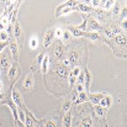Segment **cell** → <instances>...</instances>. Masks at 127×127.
<instances>
[{"mask_svg": "<svg viewBox=\"0 0 127 127\" xmlns=\"http://www.w3.org/2000/svg\"><path fill=\"white\" fill-rule=\"evenodd\" d=\"M54 40V30H48L46 33H44V38H43V47L47 48L51 43L53 42Z\"/></svg>", "mask_w": 127, "mask_h": 127, "instance_id": "obj_1", "label": "cell"}, {"mask_svg": "<svg viewBox=\"0 0 127 127\" xmlns=\"http://www.w3.org/2000/svg\"><path fill=\"white\" fill-rule=\"evenodd\" d=\"M105 95L104 94H90L89 96H88V100H90L93 104H95V105H99V102H100V100L104 97Z\"/></svg>", "mask_w": 127, "mask_h": 127, "instance_id": "obj_2", "label": "cell"}, {"mask_svg": "<svg viewBox=\"0 0 127 127\" xmlns=\"http://www.w3.org/2000/svg\"><path fill=\"white\" fill-rule=\"evenodd\" d=\"M54 53H56V57L57 58H61L64 53V47L61 42H56L54 44Z\"/></svg>", "mask_w": 127, "mask_h": 127, "instance_id": "obj_3", "label": "cell"}, {"mask_svg": "<svg viewBox=\"0 0 127 127\" xmlns=\"http://www.w3.org/2000/svg\"><path fill=\"white\" fill-rule=\"evenodd\" d=\"M111 102H112L111 97H110V96H107V95H105V96L100 100L99 105H100L101 107H104V109H107V107H110V106H111Z\"/></svg>", "mask_w": 127, "mask_h": 127, "instance_id": "obj_4", "label": "cell"}, {"mask_svg": "<svg viewBox=\"0 0 127 127\" xmlns=\"http://www.w3.org/2000/svg\"><path fill=\"white\" fill-rule=\"evenodd\" d=\"M9 63H10V61H9V56L4 52L2 56L0 57V67H1L2 69H6V68L9 67Z\"/></svg>", "mask_w": 127, "mask_h": 127, "instance_id": "obj_5", "label": "cell"}, {"mask_svg": "<svg viewBox=\"0 0 127 127\" xmlns=\"http://www.w3.org/2000/svg\"><path fill=\"white\" fill-rule=\"evenodd\" d=\"M12 101H14V104H15V105H17V106H21V105H22L21 95H20V93H19V91H16V90H14V91H12Z\"/></svg>", "mask_w": 127, "mask_h": 127, "instance_id": "obj_6", "label": "cell"}, {"mask_svg": "<svg viewBox=\"0 0 127 127\" xmlns=\"http://www.w3.org/2000/svg\"><path fill=\"white\" fill-rule=\"evenodd\" d=\"M56 72H57V74H58L61 78H65V77L68 75V70H67V68H65L64 65H58V67L56 68Z\"/></svg>", "mask_w": 127, "mask_h": 127, "instance_id": "obj_7", "label": "cell"}, {"mask_svg": "<svg viewBox=\"0 0 127 127\" xmlns=\"http://www.w3.org/2000/svg\"><path fill=\"white\" fill-rule=\"evenodd\" d=\"M115 42L117 43V44H120V46H125L126 44V35L125 33H120V35H117L116 37H115Z\"/></svg>", "mask_w": 127, "mask_h": 127, "instance_id": "obj_8", "label": "cell"}, {"mask_svg": "<svg viewBox=\"0 0 127 127\" xmlns=\"http://www.w3.org/2000/svg\"><path fill=\"white\" fill-rule=\"evenodd\" d=\"M84 83H85V89H86V91H89V86H90V80H91V75H90V73L86 70L84 74Z\"/></svg>", "mask_w": 127, "mask_h": 127, "instance_id": "obj_9", "label": "cell"}, {"mask_svg": "<svg viewBox=\"0 0 127 127\" xmlns=\"http://www.w3.org/2000/svg\"><path fill=\"white\" fill-rule=\"evenodd\" d=\"M41 64H42V72L46 73L47 69H48V64H49V57H48V56H44V57H43V61Z\"/></svg>", "mask_w": 127, "mask_h": 127, "instance_id": "obj_10", "label": "cell"}, {"mask_svg": "<svg viewBox=\"0 0 127 127\" xmlns=\"http://www.w3.org/2000/svg\"><path fill=\"white\" fill-rule=\"evenodd\" d=\"M70 122H72V115L69 112H67V115L63 119V126L64 127H70Z\"/></svg>", "mask_w": 127, "mask_h": 127, "instance_id": "obj_11", "label": "cell"}, {"mask_svg": "<svg viewBox=\"0 0 127 127\" xmlns=\"http://www.w3.org/2000/svg\"><path fill=\"white\" fill-rule=\"evenodd\" d=\"M70 33H72V36H75V37H80V36H84V31H82V30H78V29H70V31H69Z\"/></svg>", "mask_w": 127, "mask_h": 127, "instance_id": "obj_12", "label": "cell"}, {"mask_svg": "<svg viewBox=\"0 0 127 127\" xmlns=\"http://www.w3.org/2000/svg\"><path fill=\"white\" fill-rule=\"evenodd\" d=\"M84 36L86 38L91 40V41H96V40L99 38V35H97L96 32H86V33H84Z\"/></svg>", "mask_w": 127, "mask_h": 127, "instance_id": "obj_13", "label": "cell"}, {"mask_svg": "<svg viewBox=\"0 0 127 127\" xmlns=\"http://www.w3.org/2000/svg\"><path fill=\"white\" fill-rule=\"evenodd\" d=\"M68 58V61H69V63H77V61H78V53L77 52H72L70 54H69V57H67Z\"/></svg>", "mask_w": 127, "mask_h": 127, "instance_id": "obj_14", "label": "cell"}, {"mask_svg": "<svg viewBox=\"0 0 127 127\" xmlns=\"http://www.w3.org/2000/svg\"><path fill=\"white\" fill-rule=\"evenodd\" d=\"M90 29H91V30H94V31H97V30H100V29H101V26L97 24V21H96V20H94V19H93V20H90Z\"/></svg>", "mask_w": 127, "mask_h": 127, "instance_id": "obj_15", "label": "cell"}, {"mask_svg": "<svg viewBox=\"0 0 127 127\" xmlns=\"http://www.w3.org/2000/svg\"><path fill=\"white\" fill-rule=\"evenodd\" d=\"M17 121H20L22 124H25V121H26V116L22 110H17Z\"/></svg>", "mask_w": 127, "mask_h": 127, "instance_id": "obj_16", "label": "cell"}, {"mask_svg": "<svg viewBox=\"0 0 127 127\" xmlns=\"http://www.w3.org/2000/svg\"><path fill=\"white\" fill-rule=\"evenodd\" d=\"M33 84V78H32V74H30L27 78H26V80H25V83H24V86L25 88H31Z\"/></svg>", "mask_w": 127, "mask_h": 127, "instance_id": "obj_17", "label": "cell"}, {"mask_svg": "<svg viewBox=\"0 0 127 127\" xmlns=\"http://www.w3.org/2000/svg\"><path fill=\"white\" fill-rule=\"evenodd\" d=\"M10 51H11L14 57H17V44H16V42L10 43Z\"/></svg>", "mask_w": 127, "mask_h": 127, "instance_id": "obj_18", "label": "cell"}, {"mask_svg": "<svg viewBox=\"0 0 127 127\" xmlns=\"http://www.w3.org/2000/svg\"><path fill=\"white\" fill-rule=\"evenodd\" d=\"M5 41H9V33L5 30H2L0 31V42H5Z\"/></svg>", "mask_w": 127, "mask_h": 127, "instance_id": "obj_19", "label": "cell"}, {"mask_svg": "<svg viewBox=\"0 0 127 127\" xmlns=\"http://www.w3.org/2000/svg\"><path fill=\"white\" fill-rule=\"evenodd\" d=\"M93 124H91V119L90 117H86L83 120V124H82V127H91Z\"/></svg>", "mask_w": 127, "mask_h": 127, "instance_id": "obj_20", "label": "cell"}, {"mask_svg": "<svg viewBox=\"0 0 127 127\" xmlns=\"http://www.w3.org/2000/svg\"><path fill=\"white\" fill-rule=\"evenodd\" d=\"M95 111H96V114H97L99 116H104V114H105L104 107H101L100 105H96V106H95Z\"/></svg>", "mask_w": 127, "mask_h": 127, "instance_id": "obj_21", "label": "cell"}, {"mask_svg": "<svg viewBox=\"0 0 127 127\" xmlns=\"http://www.w3.org/2000/svg\"><path fill=\"white\" fill-rule=\"evenodd\" d=\"M86 100H88V95H86V93H85V91L79 93V100H78V104L82 102V101H86Z\"/></svg>", "mask_w": 127, "mask_h": 127, "instance_id": "obj_22", "label": "cell"}, {"mask_svg": "<svg viewBox=\"0 0 127 127\" xmlns=\"http://www.w3.org/2000/svg\"><path fill=\"white\" fill-rule=\"evenodd\" d=\"M79 10L80 11H84V12H89L91 9H90V6H88L85 4H79Z\"/></svg>", "mask_w": 127, "mask_h": 127, "instance_id": "obj_23", "label": "cell"}, {"mask_svg": "<svg viewBox=\"0 0 127 127\" xmlns=\"http://www.w3.org/2000/svg\"><path fill=\"white\" fill-rule=\"evenodd\" d=\"M37 46H38L37 38H36V37H32V38L30 40V47H31V48H37Z\"/></svg>", "mask_w": 127, "mask_h": 127, "instance_id": "obj_24", "label": "cell"}, {"mask_svg": "<svg viewBox=\"0 0 127 127\" xmlns=\"http://www.w3.org/2000/svg\"><path fill=\"white\" fill-rule=\"evenodd\" d=\"M75 82H77V77L70 72V73H69V84H70V86H73Z\"/></svg>", "mask_w": 127, "mask_h": 127, "instance_id": "obj_25", "label": "cell"}, {"mask_svg": "<svg viewBox=\"0 0 127 127\" xmlns=\"http://www.w3.org/2000/svg\"><path fill=\"white\" fill-rule=\"evenodd\" d=\"M62 37L64 38V41H69V40L72 38V33H70L69 31H64L63 35H62Z\"/></svg>", "mask_w": 127, "mask_h": 127, "instance_id": "obj_26", "label": "cell"}, {"mask_svg": "<svg viewBox=\"0 0 127 127\" xmlns=\"http://www.w3.org/2000/svg\"><path fill=\"white\" fill-rule=\"evenodd\" d=\"M15 73H16V67H15V65H12V67L10 68V70H9V78H10V79H12V78H14V75H15Z\"/></svg>", "mask_w": 127, "mask_h": 127, "instance_id": "obj_27", "label": "cell"}, {"mask_svg": "<svg viewBox=\"0 0 127 127\" xmlns=\"http://www.w3.org/2000/svg\"><path fill=\"white\" fill-rule=\"evenodd\" d=\"M84 73H80L79 75H78V78H77V82H78V84H83L84 85Z\"/></svg>", "mask_w": 127, "mask_h": 127, "instance_id": "obj_28", "label": "cell"}, {"mask_svg": "<svg viewBox=\"0 0 127 127\" xmlns=\"http://www.w3.org/2000/svg\"><path fill=\"white\" fill-rule=\"evenodd\" d=\"M69 109H70V101H65V102L63 104V111H64V112H68Z\"/></svg>", "mask_w": 127, "mask_h": 127, "instance_id": "obj_29", "label": "cell"}, {"mask_svg": "<svg viewBox=\"0 0 127 127\" xmlns=\"http://www.w3.org/2000/svg\"><path fill=\"white\" fill-rule=\"evenodd\" d=\"M115 7H114V15H117L119 11H120V4L119 2H114Z\"/></svg>", "mask_w": 127, "mask_h": 127, "instance_id": "obj_30", "label": "cell"}, {"mask_svg": "<svg viewBox=\"0 0 127 127\" xmlns=\"http://www.w3.org/2000/svg\"><path fill=\"white\" fill-rule=\"evenodd\" d=\"M20 33H21L20 26H19V24H16V25H15V37H19V36H20Z\"/></svg>", "mask_w": 127, "mask_h": 127, "instance_id": "obj_31", "label": "cell"}, {"mask_svg": "<svg viewBox=\"0 0 127 127\" xmlns=\"http://www.w3.org/2000/svg\"><path fill=\"white\" fill-rule=\"evenodd\" d=\"M104 4H105V9H110L111 6H114V1H104Z\"/></svg>", "mask_w": 127, "mask_h": 127, "instance_id": "obj_32", "label": "cell"}, {"mask_svg": "<svg viewBox=\"0 0 127 127\" xmlns=\"http://www.w3.org/2000/svg\"><path fill=\"white\" fill-rule=\"evenodd\" d=\"M63 35V31H62V29H56V31H54V36H57V37H61Z\"/></svg>", "mask_w": 127, "mask_h": 127, "instance_id": "obj_33", "label": "cell"}, {"mask_svg": "<svg viewBox=\"0 0 127 127\" xmlns=\"http://www.w3.org/2000/svg\"><path fill=\"white\" fill-rule=\"evenodd\" d=\"M25 125H26V127H33V125H32V121H31V119H30V117H26Z\"/></svg>", "mask_w": 127, "mask_h": 127, "instance_id": "obj_34", "label": "cell"}, {"mask_svg": "<svg viewBox=\"0 0 127 127\" xmlns=\"http://www.w3.org/2000/svg\"><path fill=\"white\" fill-rule=\"evenodd\" d=\"M126 12H127V9H126V6L124 7V10L121 11V17H122V20H125L126 19Z\"/></svg>", "mask_w": 127, "mask_h": 127, "instance_id": "obj_35", "label": "cell"}, {"mask_svg": "<svg viewBox=\"0 0 127 127\" xmlns=\"http://www.w3.org/2000/svg\"><path fill=\"white\" fill-rule=\"evenodd\" d=\"M44 127H56V124H54L53 121H47Z\"/></svg>", "mask_w": 127, "mask_h": 127, "instance_id": "obj_36", "label": "cell"}, {"mask_svg": "<svg viewBox=\"0 0 127 127\" xmlns=\"http://www.w3.org/2000/svg\"><path fill=\"white\" fill-rule=\"evenodd\" d=\"M77 90H78L79 93L84 91V85H83V84H78V85H77Z\"/></svg>", "mask_w": 127, "mask_h": 127, "instance_id": "obj_37", "label": "cell"}, {"mask_svg": "<svg viewBox=\"0 0 127 127\" xmlns=\"http://www.w3.org/2000/svg\"><path fill=\"white\" fill-rule=\"evenodd\" d=\"M7 43H9V41H5V42H0V52H1V51L4 49V47H5V46H6Z\"/></svg>", "mask_w": 127, "mask_h": 127, "instance_id": "obj_38", "label": "cell"}, {"mask_svg": "<svg viewBox=\"0 0 127 127\" xmlns=\"http://www.w3.org/2000/svg\"><path fill=\"white\" fill-rule=\"evenodd\" d=\"M43 57H44V54H40V56H38V57H37V62H38V63H40V64H41V63H42V61H43Z\"/></svg>", "mask_w": 127, "mask_h": 127, "instance_id": "obj_39", "label": "cell"}, {"mask_svg": "<svg viewBox=\"0 0 127 127\" xmlns=\"http://www.w3.org/2000/svg\"><path fill=\"white\" fill-rule=\"evenodd\" d=\"M17 126L19 127H26L25 126V124H22V122H20V121H17Z\"/></svg>", "mask_w": 127, "mask_h": 127, "instance_id": "obj_40", "label": "cell"}, {"mask_svg": "<svg viewBox=\"0 0 127 127\" xmlns=\"http://www.w3.org/2000/svg\"><path fill=\"white\" fill-rule=\"evenodd\" d=\"M99 4H101V1H93V5H99Z\"/></svg>", "mask_w": 127, "mask_h": 127, "instance_id": "obj_41", "label": "cell"}, {"mask_svg": "<svg viewBox=\"0 0 127 127\" xmlns=\"http://www.w3.org/2000/svg\"><path fill=\"white\" fill-rule=\"evenodd\" d=\"M122 27H124V30H126V20H124V22H122Z\"/></svg>", "mask_w": 127, "mask_h": 127, "instance_id": "obj_42", "label": "cell"}, {"mask_svg": "<svg viewBox=\"0 0 127 127\" xmlns=\"http://www.w3.org/2000/svg\"><path fill=\"white\" fill-rule=\"evenodd\" d=\"M2 99H4V95H2V94H0V102L2 101Z\"/></svg>", "mask_w": 127, "mask_h": 127, "instance_id": "obj_43", "label": "cell"}, {"mask_svg": "<svg viewBox=\"0 0 127 127\" xmlns=\"http://www.w3.org/2000/svg\"><path fill=\"white\" fill-rule=\"evenodd\" d=\"M1 88H2V85H1V82H0V90H1Z\"/></svg>", "mask_w": 127, "mask_h": 127, "instance_id": "obj_44", "label": "cell"}]
</instances>
